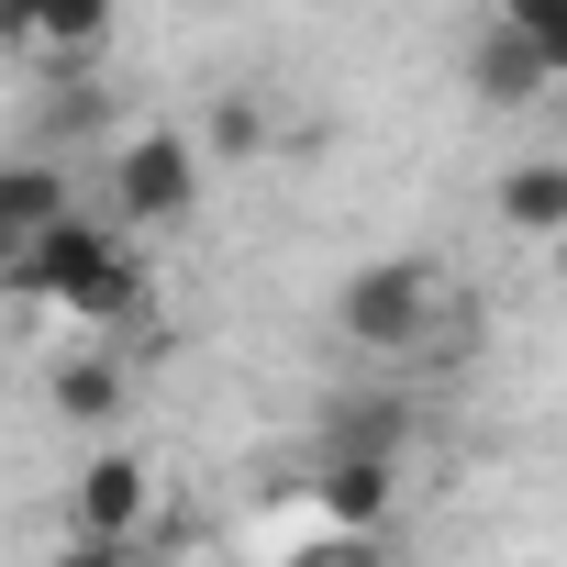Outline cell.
<instances>
[{
  "mask_svg": "<svg viewBox=\"0 0 567 567\" xmlns=\"http://www.w3.org/2000/svg\"><path fill=\"white\" fill-rule=\"evenodd\" d=\"M334 334L357 357H412L434 334V256H368L334 290Z\"/></svg>",
  "mask_w": 567,
  "mask_h": 567,
  "instance_id": "1",
  "label": "cell"
},
{
  "mask_svg": "<svg viewBox=\"0 0 567 567\" xmlns=\"http://www.w3.org/2000/svg\"><path fill=\"white\" fill-rule=\"evenodd\" d=\"M200 200V145L189 134H123L112 145V234H145V223H178Z\"/></svg>",
  "mask_w": 567,
  "mask_h": 567,
  "instance_id": "2",
  "label": "cell"
},
{
  "mask_svg": "<svg viewBox=\"0 0 567 567\" xmlns=\"http://www.w3.org/2000/svg\"><path fill=\"white\" fill-rule=\"evenodd\" d=\"M156 523V478H145V456L112 434V445H90V467H79V489H68V545H134Z\"/></svg>",
  "mask_w": 567,
  "mask_h": 567,
  "instance_id": "3",
  "label": "cell"
},
{
  "mask_svg": "<svg viewBox=\"0 0 567 567\" xmlns=\"http://www.w3.org/2000/svg\"><path fill=\"white\" fill-rule=\"evenodd\" d=\"M556 34L534 23V12H489L478 23V45H467V79H478V101H501V112H523V101H545L556 90Z\"/></svg>",
  "mask_w": 567,
  "mask_h": 567,
  "instance_id": "4",
  "label": "cell"
},
{
  "mask_svg": "<svg viewBox=\"0 0 567 567\" xmlns=\"http://www.w3.org/2000/svg\"><path fill=\"white\" fill-rule=\"evenodd\" d=\"M79 200H68V167L56 156H0V290H12V267H23V245L45 234V223H68Z\"/></svg>",
  "mask_w": 567,
  "mask_h": 567,
  "instance_id": "5",
  "label": "cell"
},
{
  "mask_svg": "<svg viewBox=\"0 0 567 567\" xmlns=\"http://www.w3.org/2000/svg\"><path fill=\"white\" fill-rule=\"evenodd\" d=\"M123 401H134V368H123L112 346H90V357H56V412H68L79 434H123Z\"/></svg>",
  "mask_w": 567,
  "mask_h": 567,
  "instance_id": "6",
  "label": "cell"
},
{
  "mask_svg": "<svg viewBox=\"0 0 567 567\" xmlns=\"http://www.w3.org/2000/svg\"><path fill=\"white\" fill-rule=\"evenodd\" d=\"M401 434H412V412H401L390 390H357V401H334L323 456H334V467H390V456H401Z\"/></svg>",
  "mask_w": 567,
  "mask_h": 567,
  "instance_id": "7",
  "label": "cell"
},
{
  "mask_svg": "<svg viewBox=\"0 0 567 567\" xmlns=\"http://www.w3.org/2000/svg\"><path fill=\"white\" fill-rule=\"evenodd\" d=\"M501 223L567 234V156H512V167H501Z\"/></svg>",
  "mask_w": 567,
  "mask_h": 567,
  "instance_id": "8",
  "label": "cell"
},
{
  "mask_svg": "<svg viewBox=\"0 0 567 567\" xmlns=\"http://www.w3.org/2000/svg\"><path fill=\"white\" fill-rule=\"evenodd\" d=\"M56 312H79V323H134V312H145V256H134V245L112 234V256H101V267L79 278V290H68Z\"/></svg>",
  "mask_w": 567,
  "mask_h": 567,
  "instance_id": "9",
  "label": "cell"
},
{
  "mask_svg": "<svg viewBox=\"0 0 567 567\" xmlns=\"http://www.w3.org/2000/svg\"><path fill=\"white\" fill-rule=\"evenodd\" d=\"M323 512H334V523H379V512H390V467H334V456H323Z\"/></svg>",
  "mask_w": 567,
  "mask_h": 567,
  "instance_id": "10",
  "label": "cell"
},
{
  "mask_svg": "<svg viewBox=\"0 0 567 567\" xmlns=\"http://www.w3.org/2000/svg\"><path fill=\"white\" fill-rule=\"evenodd\" d=\"M256 145H267V101L256 90H223L212 101V156H256Z\"/></svg>",
  "mask_w": 567,
  "mask_h": 567,
  "instance_id": "11",
  "label": "cell"
},
{
  "mask_svg": "<svg viewBox=\"0 0 567 567\" xmlns=\"http://www.w3.org/2000/svg\"><path fill=\"white\" fill-rule=\"evenodd\" d=\"M45 567H134V545H56Z\"/></svg>",
  "mask_w": 567,
  "mask_h": 567,
  "instance_id": "12",
  "label": "cell"
}]
</instances>
